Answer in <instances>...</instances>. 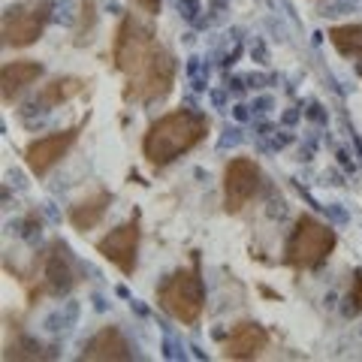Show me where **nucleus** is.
Wrapping results in <instances>:
<instances>
[{
	"label": "nucleus",
	"mask_w": 362,
	"mask_h": 362,
	"mask_svg": "<svg viewBox=\"0 0 362 362\" xmlns=\"http://www.w3.org/2000/svg\"><path fill=\"white\" fill-rule=\"evenodd\" d=\"M338 247V233L314 214H299L296 226L290 233V242L284 247V263L296 272H311L320 269L326 259L335 254Z\"/></svg>",
	"instance_id": "3"
},
{
	"label": "nucleus",
	"mask_w": 362,
	"mask_h": 362,
	"mask_svg": "<svg viewBox=\"0 0 362 362\" xmlns=\"http://www.w3.org/2000/svg\"><path fill=\"white\" fill-rule=\"evenodd\" d=\"M112 206V194L106 187H94L90 194H85L78 202H73L70 211H66V218H70L73 230L78 233H90L94 226L106 218V211Z\"/></svg>",
	"instance_id": "12"
},
{
	"label": "nucleus",
	"mask_w": 362,
	"mask_h": 362,
	"mask_svg": "<svg viewBox=\"0 0 362 362\" xmlns=\"http://www.w3.org/2000/svg\"><path fill=\"white\" fill-rule=\"evenodd\" d=\"M133 4L139 6L145 16H160V6H163V0H133Z\"/></svg>",
	"instance_id": "19"
},
{
	"label": "nucleus",
	"mask_w": 362,
	"mask_h": 362,
	"mask_svg": "<svg viewBox=\"0 0 362 362\" xmlns=\"http://www.w3.org/2000/svg\"><path fill=\"white\" fill-rule=\"evenodd\" d=\"M350 302H354L356 311H362V272L354 275V284H350Z\"/></svg>",
	"instance_id": "18"
},
{
	"label": "nucleus",
	"mask_w": 362,
	"mask_h": 362,
	"mask_svg": "<svg viewBox=\"0 0 362 362\" xmlns=\"http://www.w3.org/2000/svg\"><path fill=\"white\" fill-rule=\"evenodd\" d=\"M52 18V0H25L4 13V45L6 49H28L37 45L45 25Z\"/></svg>",
	"instance_id": "6"
},
{
	"label": "nucleus",
	"mask_w": 362,
	"mask_h": 362,
	"mask_svg": "<svg viewBox=\"0 0 362 362\" xmlns=\"http://www.w3.org/2000/svg\"><path fill=\"white\" fill-rule=\"evenodd\" d=\"M178 61L166 45L157 42V49L151 52V58L145 61V66L136 76H130V85L124 90V100L130 103H157L163 100L175 85Z\"/></svg>",
	"instance_id": "5"
},
{
	"label": "nucleus",
	"mask_w": 362,
	"mask_h": 362,
	"mask_svg": "<svg viewBox=\"0 0 362 362\" xmlns=\"http://www.w3.org/2000/svg\"><path fill=\"white\" fill-rule=\"evenodd\" d=\"M4 359H45V354H42V347H40V344H33L30 338L21 335L18 341H13V338L6 341Z\"/></svg>",
	"instance_id": "17"
},
{
	"label": "nucleus",
	"mask_w": 362,
	"mask_h": 362,
	"mask_svg": "<svg viewBox=\"0 0 362 362\" xmlns=\"http://www.w3.org/2000/svg\"><path fill=\"white\" fill-rule=\"evenodd\" d=\"M76 284H78V278H76L73 257L61 239H54L42 251V259H40V287L49 296H66Z\"/></svg>",
	"instance_id": "10"
},
{
	"label": "nucleus",
	"mask_w": 362,
	"mask_h": 362,
	"mask_svg": "<svg viewBox=\"0 0 362 362\" xmlns=\"http://www.w3.org/2000/svg\"><path fill=\"white\" fill-rule=\"evenodd\" d=\"M263 187V169L254 157H233L223 169V209L239 214Z\"/></svg>",
	"instance_id": "7"
},
{
	"label": "nucleus",
	"mask_w": 362,
	"mask_h": 362,
	"mask_svg": "<svg viewBox=\"0 0 362 362\" xmlns=\"http://www.w3.org/2000/svg\"><path fill=\"white\" fill-rule=\"evenodd\" d=\"M139 239H142V221L139 214H133L127 223L115 226L97 242V254L130 278L136 272V259H139Z\"/></svg>",
	"instance_id": "8"
},
{
	"label": "nucleus",
	"mask_w": 362,
	"mask_h": 362,
	"mask_svg": "<svg viewBox=\"0 0 362 362\" xmlns=\"http://www.w3.org/2000/svg\"><path fill=\"white\" fill-rule=\"evenodd\" d=\"M78 133H82V124L33 139L28 148H25V163H28V169H30V173L37 175V178H45L54 166L64 160L66 154L73 151V145L78 142Z\"/></svg>",
	"instance_id": "9"
},
{
	"label": "nucleus",
	"mask_w": 362,
	"mask_h": 362,
	"mask_svg": "<svg viewBox=\"0 0 362 362\" xmlns=\"http://www.w3.org/2000/svg\"><path fill=\"white\" fill-rule=\"evenodd\" d=\"M269 347V332L254 320L235 323L223 341V356L226 359H257Z\"/></svg>",
	"instance_id": "11"
},
{
	"label": "nucleus",
	"mask_w": 362,
	"mask_h": 362,
	"mask_svg": "<svg viewBox=\"0 0 362 362\" xmlns=\"http://www.w3.org/2000/svg\"><path fill=\"white\" fill-rule=\"evenodd\" d=\"M157 49L154 28L148 21L136 18L127 13L121 18V25L115 28V40H112V64L124 76H136L145 66V61L151 58V52Z\"/></svg>",
	"instance_id": "4"
},
{
	"label": "nucleus",
	"mask_w": 362,
	"mask_h": 362,
	"mask_svg": "<svg viewBox=\"0 0 362 362\" xmlns=\"http://www.w3.org/2000/svg\"><path fill=\"white\" fill-rule=\"evenodd\" d=\"M82 359H106V362L121 359L124 362V359H133V354H130V344H127V338L121 335L118 326H103V329L88 341Z\"/></svg>",
	"instance_id": "13"
},
{
	"label": "nucleus",
	"mask_w": 362,
	"mask_h": 362,
	"mask_svg": "<svg viewBox=\"0 0 362 362\" xmlns=\"http://www.w3.org/2000/svg\"><path fill=\"white\" fill-rule=\"evenodd\" d=\"M85 88H88L85 78H78V76H61V78H54V82H49V85L40 90L37 103L45 106V109L64 106V103H70V100H76Z\"/></svg>",
	"instance_id": "15"
},
{
	"label": "nucleus",
	"mask_w": 362,
	"mask_h": 362,
	"mask_svg": "<svg viewBox=\"0 0 362 362\" xmlns=\"http://www.w3.org/2000/svg\"><path fill=\"white\" fill-rule=\"evenodd\" d=\"M329 42L341 58H362V21L329 28Z\"/></svg>",
	"instance_id": "16"
},
{
	"label": "nucleus",
	"mask_w": 362,
	"mask_h": 362,
	"mask_svg": "<svg viewBox=\"0 0 362 362\" xmlns=\"http://www.w3.org/2000/svg\"><path fill=\"white\" fill-rule=\"evenodd\" d=\"M209 136V118L194 109H175L160 115L142 136V157L154 169L175 163L178 157L194 151Z\"/></svg>",
	"instance_id": "1"
},
{
	"label": "nucleus",
	"mask_w": 362,
	"mask_h": 362,
	"mask_svg": "<svg viewBox=\"0 0 362 362\" xmlns=\"http://www.w3.org/2000/svg\"><path fill=\"white\" fill-rule=\"evenodd\" d=\"M157 305L181 326H197L206 311V284H202L199 266L194 263L175 269L169 278H163L157 287Z\"/></svg>",
	"instance_id": "2"
},
{
	"label": "nucleus",
	"mask_w": 362,
	"mask_h": 362,
	"mask_svg": "<svg viewBox=\"0 0 362 362\" xmlns=\"http://www.w3.org/2000/svg\"><path fill=\"white\" fill-rule=\"evenodd\" d=\"M42 64L37 61H9L4 64V73H0V82H4V100L13 103L25 88H30L37 78H42Z\"/></svg>",
	"instance_id": "14"
}]
</instances>
